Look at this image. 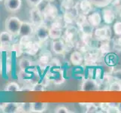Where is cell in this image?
I'll list each match as a JSON object with an SVG mask.
<instances>
[{"instance_id": "obj_1", "label": "cell", "mask_w": 121, "mask_h": 113, "mask_svg": "<svg viewBox=\"0 0 121 113\" xmlns=\"http://www.w3.org/2000/svg\"><path fill=\"white\" fill-rule=\"evenodd\" d=\"M61 39L65 45L66 51H70L71 49L75 47L77 42L80 39L78 28L73 25L67 26L65 28Z\"/></svg>"}, {"instance_id": "obj_2", "label": "cell", "mask_w": 121, "mask_h": 113, "mask_svg": "<svg viewBox=\"0 0 121 113\" xmlns=\"http://www.w3.org/2000/svg\"><path fill=\"white\" fill-rule=\"evenodd\" d=\"M23 21L17 17H9L5 20V30L13 36H19Z\"/></svg>"}, {"instance_id": "obj_3", "label": "cell", "mask_w": 121, "mask_h": 113, "mask_svg": "<svg viewBox=\"0 0 121 113\" xmlns=\"http://www.w3.org/2000/svg\"><path fill=\"white\" fill-rule=\"evenodd\" d=\"M93 36L99 41H110L112 37V31L108 24L105 26H99L94 29Z\"/></svg>"}, {"instance_id": "obj_4", "label": "cell", "mask_w": 121, "mask_h": 113, "mask_svg": "<svg viewBox=\"0 0 121 113\" xmlns=\"http://www.w3.org/2000/svg\"><path fill=\"white\" fill-rule=\"evenodd\" d=\"M42 14L45 22H53L59 16V11L56 5L51 2H48L42 11Z\"/></svg>"}, {"instance_id": "obj_5", "label": "cell", "mask_w": 121, "mask_h": 113, "mask_svg": "<svg viewBox=\"0 0 121 113\" xmlns=\"http://www.w3.org/2000/svg\"><path fill=\"white\" fill-rule=\"evenodd\" d=\"M78 4L77 5L69 8V9L65 10L63 14H62V18H63L66 26H69V25H72L73 23H74L76 18L81 13L80 10H79Z\"/></svg>"}, {"instance_id": "obj_6", "label": "cell", "mask_w": 121, "mask_h": 113, "mask_svg": "<svg viewBox=\"0 0 121 113\" xmlns=\"http://www.w3.org/2000/svg\"><path fill=\"white\" fill-rule=\"evenodd\" d=\"M51 69L48 71V76L51 78V81L53 82L56 85H62L65 81L64 77V72L60 67H50Z\"/></svg>"}, {"instance_id": "obj_7", "label": "cell", "mask_w": 121, "mask_h": 113, "mask_svg": "<svg viewBox=\"0 0 121 113\" xmlns=\"http://www.w3.org/2000/svg\"><path fill=\"white\" fill-rule=\"evenodd\" d=\"M100 58V54L98 51H94L91 49L83 54V63L86 66H95L98 63Z\"/></svg>"}, {"instance_id": "obj_8", "label": "cell", "mask_w": 121, "mask_h": 113, "mask_svg": "<svg viewBox=\"0 0 121 113\" xmlns=\"http://www.w3.org/2000/svg\"><path fill=\"white\" fill-rule=\"evenodd\" d=\"M117 11L111 6H107L103 8L102 11V20L105 23L110 25L114 22L117 18Z\"/></svg>"}, {"instance_id": "obj_9", "label": "cell", "mask_w": 121, "mask_h": 113, "mask_svg": "<svg viewBox=\"0 0 121 113\" xmlns=\"http://www.w3.org/2000/svg\"><path fill=\"white\" fill-rule=\"evenodd\" d=\"M30 14L31 23L34 25L35 28L45 23L42 12L37 7H34L32 8L30 11Z\"/></svg>"}, {"instance_id": "obj_10", "label": "cell", "mask_w": 121, "mask_h": 113, "mask_svg": "<svg viewBox=\"0 0 121 113\" xmlns=\"http://www.w3.org/2000/svg\"><path fill=\"white\" fill-rule=\"evenodd\" d=\"M81 87V91H96L99 90L100 84L96 79L89 78L83 81Z\"/></svg>"}, {"instance_id": "obj_11", "label": "cell", "mask_w": 121, "mask_h": 113, "mask_svg": "<svg viewBox=\"0 0 121 113\" xmlns=\"http://www.w3.org/2000/svg\"><path fill=\"white\" fill-rule=\"evenodd\" d=\"M35 36L41 43H43L49 39V27L47 24L43 23L35 29Z\"/></svg>"}, {"instance_id": "obj_12", "label": "cell", "mask_w": 121, "mask_h": 113, "mask_svg": "<svg viewBox=\"0 0 121 113\" xmlns=\"http://www.w3.org/2000/svg\"><path fill=\"white\" fill-rule=\"evenodd\" d=\"M87 21L93 28L99 27L102 22V12L99 11L91 12L90 14L87 15Z\"/></svg>"}, {"instance_id": "obj_13", "label": "cell", "mask_w": 121, "mask_h": 113, "mask_svg": "<svg viewBox=\"0 0 121 113\" xmlns=\"http://www.w3.org/2000/svg\"><path fill=\"white\" fill-rule=\"evenodd\" d=\"M51 49L56 55H63L66 52L65 45L62 39L53 40L51 43Z\"/></svg>"}, {"instance_id": "obj_14", "label": "cell", "mask_w": 121, "mask_h": 113, "mask_svg": "<svg viewBox=\"0 0 121 113\" xmlns=\"http://www.w3.org/2000/svg\"><path fill=\"white\" fill-rule=\"evenodd\" d=\"M32 23L29 22H23L21 28L20 30L19 36L20 37H31L35 32L34 27Z\"/></svg>"}, {"instance_id": "obj_15", "label": "cell", "mask_w": 121, "mask_h": 113, "mask_svg": "<svg viewBox=\"0 0 121 113\" xmlns=\"http://www.w3.org/2000/svg\"><path fill=\"white\" fill-rule=\"evenodd\" d=\"M40 48H41V42L39 41H33L31 40L30 42L26 45V48H25L24 52L28 54L29 55L35 56L38 54Z\"/></svg>"}, {"instance_id": "obj_16", "label": "cell", "mask_w": 121, "mask_h": 113, "mask_svg": "<svg viewBox=\"0 0 121 113\" xmlns=\"http://www.w3.org/2000/svg\"><path fill=\"white\" fill-rule=\"evenodd\" d=\"M69 60L71 63L74 66H81L83 63V54L78 50L74 51L71 54Z\"/></svg>"}, {"instance_id": "obj_17", "label": "cell", "mask_w": 121, "mask_h": 113, "mask_svg": "<svg viewBox=\"0 0 121 113\" xmlns=\"http://www.w3.org/2000/svg\"><path fill=\"white\" fill-rule=\"evenodd\" d=\"M80 12L85 15L90 14L93 8V4L90 0H81L78 4Z\"/></svg>"}, {"instance_id": "obj_18", "label": "cell", "mask_w": 121, "mask_h": 113, "mask_svg": "<svg viewBox=\"0 0 121 113\" xmlns=\"http://www.w3.org/2000/svg\"><path fill=\"white\" fill-rule=\"evenodd\" d=\"M51 55L49 53H44L39 57L38 61H37V64L38 66L41 69H46L49 66L50 62L51 60Z\"/></svg>"}, {"instance_id": "obj_19", "label": "cell", "mask_w": 121, "mask_h": 113, "mask_svg": "<svg viewBox=\"0 0 121 113\" xmlns=\"http://www.w3.org/2000/svg\"><path fill=\"white\" fill-rule=\"evenodd\" d=\"M4 4L8 11H17L22 5V0H5Z\"/></svg>"}, {"instance_id": "obj_20", "label": "cell", "mask_w": 121, "mask_h": 113, "mask_svg": "<svg viewBox=\"0 0 121 113\" xmlns=\"http://www.w3.org/2000/svg\"><path fill=\"white\" fill-rule=\"evenodd\" d=\"M97 51L101 56L106 55L109 54L111 51V47L110 44V41H100L99 47L97 48Z\"/></svg>"}, {"instance_id": "obj_21", "label": "cell", "mask_w": 121, "mask_h": 113, "mask_svg": "<svg viewBox=\"0 0 121 113\" xmlns=\"http://www.w3.org/2000/svg\"><path fill=\"white\" fill-rule=\"evenodd\" d=\"M47 108H48L47 103H41V102L32 103V112L42 113L46 111Z\"/></svg>"}, {"instance_id": "obj_22", "label": "cell", "mask_w": 121, "mask_h": 113, "mask_svg": "<svg viewBox=\"0 0 121 113\" xmlns=\"http://www.w3.org/2000/svg\"><path fill=\"white\" fill-rule=\"evenodd\" d=\"M14 36L8 31L0 32V43L2 44H11L13 41Z\"/></svg>"}, {"instance_id": "obj_23", "label": "cell", "mask_w": 121, "mask_h": 113, "mask_svg": "<svg viewBox=\"0 0 121 113\" xmlns=\"http://www.w3.org/2000/svg\"><path fill=\"white\" fill-rule=\"evenodd\" d=\"M20 103H6L2 112L5 113H17Z\"/></svg>"}, {"instance_id": "obj_24", "label": "cell", "mask_w": 121, "mask_h": 113, "mask_svg": "<svg viewBox=\"0 0 121 113\" xmlns=\"http://www.w3.org/2000/svg\"><path fill=\"white\" fill-rule=\"evenodd\" d=\"M18 66L20 70H27L32 66V62L29 58H21L18 63Z\"/></svg>"}, {"instance_id": "obj_25", "label": "cell", "mask_w": 121, "mask_h": 113, "mask_svg": "<svg viewBox=\"0 0 121 113\" xmlns=\"http://www.w3.org/2000/svg\"><path fill=\"white\" fill-rule=\"evenodd\" d=\"M74 48H75V50H78V51H79L81 52L83 54H84L85 53H86L87 51H89L90 50L92 49L88 45H86V43H84L80 39H79L78 41L77 42V44L75 45V47H74Z\"/></svg>"}, {"instance_id": "obj_26", "label": "cell", "mask_w": 121, "mask_h": 113, "mask_svg": "<svg viewBox=\"0 0 121 113\" xmlns=\"http://www.w3.org/2000/svg\"><path fill=\"white\" fill-rule=\"evenodd\" d=\"M79 3V0H61V5L65 10L69 9Z\"/></svg>"}, {"instance_id": "obj_27", "label": "cell", "mask_w": 121, "mask_h": 113, "mask_svg": "<svg viewBox=\"0 0 121 113\" xmlns=\"http://www.w3.org/2000/svg\"><path fill=\"white\" fill-rule=\"evenodd\" d=\"M93 5L97 8H105L110 5L113 0H90Z\"/></svg>"}, {"instance_id": "obj_28", "label": "cell", "mask_w": 121, "mask_h": 113, "mask_svg": "<svg viewBox=\"0 0 121 113\" xmlns=\"http://www.w3.org/2000/svg\"><path fill=\"white\" fill-rule=\"evenodd\" d=\"M11 51H13L14 52L15 56L17 57H20L23 54V53L24 52L23 50L22 46L20 43V41H18V42H16V43H14V44H13L11 45Z\"/></svg>"}, {"instance_id": "obj_29", "label": "cell", "mask_w": 121, "mask_h": 113, "mask_svg": "<svg viewBox=\"0 0 121 113\" xmlns=\"http://www.w3.org/2000/svg\"><path fill=\"white\" fill-rule=\"evenodd\" d=\"M18 112H32V103H20L17 113Z\"/></svg>"}, {"instance_id": "obj_30", "label": "cell", "mask_w": 121, "mask_h": 113, "mask_svg": "<svg viewBox=\"0 0 121 113\" xmlns=\"http://www.w3.org/2000/svg\"><path fill=\"white\" fill-rule=\"evenodd\" d=\"M108 90L109 91H121V82L114 79L113 81L109 84Z\"/></svg>"}, {"instance_id": "obj_31", "label": "cell", "mask_w": 121, "mask_h": 113, "mask_svg": "<svg viewBox=\"0 0 121 113\" xmlns=\"http://www.w3.org/2000/svg\"><path fill=\"white\" fill-rule=\"evenodd\" d=\"M87 22H88L87 21V15H85L82 13H80L76 18L74 23L76 24L77 27H80L82 26V25L85 24Z\"/></svg>"}, {"instance_id": "obj_32", "label": "cell", "mask_w": 121, "mask_h": 113, "mask_svg": "<svg viewBox=\"0 0 121 113\" xmlns=\"http://www.w3.org/2000/svg\"><path fill=\"white\" fill-rule=\"evenodd\" d=\"M5 90L8 92H18L20 91V87L17 82L12 81L8 84L5 88Z\"/></svg>"}, {"instance_id": "obj_33", "label": "cell", "mask_w": 121, "mask_h": 113, "mask_svg": "<svg viewBox=\"0 0 121 113\" xmlns=\"http://www.w3.org/2000/svg\"><path fill=\"white\" fill-rule=\"evenodd\" d=\"M105 62L108 66H114L117 62V58L116 55L114 54L109 53L106 54L105 57Z\"/></svg>"}, {"instance_id": "obj_34", "label": "cell", "mask_w": 121, "mask_h": 113, "mask_svg": "<svg viewBox=\"0 0 121 113\" xmlns=\"http://www.w3.org/2000/svg\"><path fill=\"white\" fill-rule=\"evenodd\" d=\"M99 106H96L95 103H86V113H94L98 112Z\"/></svg>"}, {"instance_id": "obj_35", "label": "cell", "mask_w": 121, "mask_h": 113, "mask_svg": "<svg viewBox=\"0 0 121 113\" xmlns=\"http://www.w3.org/2000/svg\"><path fill=\"white\" fill-rule=\"evenodd\" d=\"M114 34L117 36H121V21H116L113 26Z\"/></svg>"}, {"instance_id": "obj_36", "label": "cell", "mask_w": 121, "mask_h": 113, "mask_svg": "<svg viewBox=\"0 0 121 113\" xmlns=\"http://www.w3.org/2000/svg\"><path fill=\"white\" fill-rule=\"evenodd\" d=\"M49 67H61L60 60L57 58H51V62H50Z\"/></svg>"}, {"instance_id": "obj_37", "label": "cell", "mask_w": 121, "mask_h": 113, "mask_svg": "<svg viewBox=\"0 0 121 113\" xmlns=\"http://www.w3.org/2000/svg\"><path fill=\"white\" fill-rule=\"evenodd\" d=\"M45 87L40 82L35 84V85H32V91H37V92H41L44 90Z\"/></svg>"}, {"instance_id": "obj_38", "label": "cell", "mask_w": 121, "mask_h": 113, "mask_svg": "<svg viewBox=\"0 0 121 113\" xmlns=\"http://www.w3.org/2000/svg\"><path fill=\"white\" fill-rule=\"evenodd\" d=\"M50 82H51V78H50L48 74H45L42 77V78H41V83L45 87H47L50 85Z\"/></svg>"}, {"instance_id": "obj_39", "label": "cell", "mask_w": 121, "mask_h": 113, "mask_svg": "<svg viewBox=\"0 0 121 113\" xmlns=\"http://www.w3.org/2000/svg\"><path fill=\"white\" fill-rule=\"evenodd\" d=\"M99 108L102 110V112H108V109H109L110 107V103H99Z\"/></svg>"}, {"instance_id": "obj_40", "label": "cell", "mask_w": 121, "mask_h": 113, "mask_svg": "<svg viewBox=\"0 0 121 113\" xmlns=\"http://www.w3.org/2000/svg\"><path fill=\"white\" fill-rule=\"evenodd\" d=\"M11 50V44H2L0 43V51L2 52L8 51Z\"/></svg>"}, {"instance_id": "obj_41", "label": "cell", "mask_w": 121, "mask_h": 113, "mask_svg": "<svg viewBox=\"0 0 121 113\" xmlns=\"http://www.w3.org/2000/svg\"><path fill=\"white\" fill-rule=\"evenodd\" d=\"M54 112H56V113H69L70 111L69 108H67L65 106H59L55 108Z\"/></svg>"}, {"instance_id": "obj_42", "label": "cell", "mask_w": 121, "mask_h": 113, "mask_svg": "<svg viewBox=\"0 0 121 113\" xmlns=\"http://www.w3.org/2000/svg\"><path fill=\"white\" fill-rule=\"evenodd\" d=\"M112 75L114 79L121 82V69H117L112 72Z\"/></svg>"}, {"instance_id": "obj_43", "label": "cell", "mask_w": 121, "mask_h": 113, "mask_svg": "<svg viewBox=\"0 0 121 113\" xmlns=\"http://www.w3.org/2000/svg\"><path fill=\"white\" fill-rule=\"evenodd\" d=\"M28 3L33 7H38L43 0H26Z\"/></svg>"}, {"instance_id": "obj_44", "label": "cell", "mask_w": 121, "mask_h": 113, "mask_svg": "<svg viewBox=\"0 0 121 113\" xmlns=\"http://www.w3.org/2000/svg\"><path fill=\"white\" fill-rule=\"evenodd\" d=\"M20 91H32V85H23L22 87H20Z\"/></svg>"}, {"instance_id": "obj_45", "label": "cell", "mask_w": 121, "mask_h": 113, "mask_svg": "<svg viewBox=\"0 0 121 113\" xmlns=\"http://www.w3.org/2000/svg\"><path fill=\"white\" fill-rule=\"evenodd\" d=\"M6 103H0V109H3V108L5 107Z\"/></svg>"}, {"instance_id": "obj_46", "label": "cell", "mask_w": 121, "mask_h": 113, "mask_svg": "<svg viewBox=\"0 0 121 113\" xmlns=\"http://www.w3.org/2000/svg\"><path fill=\"white\" fill-rule=\"evenodd\" d=\"M118 108H119V111L120 112H121V103H118Z\"/></svg>"}, {"instance_id": "obj_47", "label": "cell", "mask_w": 121, "mask_h": 113, "mask_svg": "<svg viewBox=\"0 0 121 113\" xmlns=\"http://www.w3.org/2000/svg\"><path fill=\"white\" fill-rule=\"evenodd\" d=\"M45 1H47L48 2H53L55 1V0H45Z\"/></svg>"}, {"instance_id": "obj_48", "label": "cell", "mask_w": 121, "mask_h": 113, "mask_svg": "<svg viewBox=\"0 0 121 113\" xmlns=\"http://www.w3.org/2000/svg\"><path fill=\"white\" fill-rule=\"evenodd\" d=\"M1 1H2V0H0V2H1Z\"/></svg>"}]
</instances>
